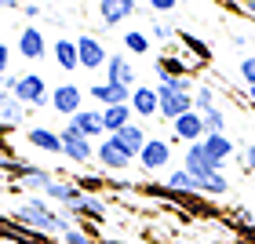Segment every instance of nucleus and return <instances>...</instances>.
Returning <instances> with one entry per match:
<instances>
[{"label":"nucleus","mask_w":255,"mask_h":244,"mask_svg":"<svg viewBox=\"0 0 255 244\" xmlns=\"http://www.w3.org/2000/svg\"><path fill=\"white\" fill-rule=\"evenodd\" d=\"M22 15H26V18H40L44 11H40V4H22Z\"/></svg>","instance_id":"a19ab883"},{"label":"nucleus","mask_w":255,"mask_h":244,"mask_svg":"<svg viewBox=\"0 0 255 244\" xmlns=\"http://www.w3.org/2000/svg\"><path fill=\"white\" fill-rule=\"evenodd\" d=\"M138 0H99V18H102V29H113L121 26V22H128L135 15Z\"/></svg>","instance_id":"dca6fc26"},{"label":"nucleus","mask_w":255,"mask_h":244,"mask_svg":"<svg viewBox=\"0 0 255 244\" xmlns=\"http://www.w3.org/2000/svg\"><path fill=\"white\" fill-rule=\"evenodd\" d=\"M164 190H171V193H193V197H201V193H197V179L190 175L186 168H171V171H168Z\"/></svg>","instance_id":"bb28decb"},{"label":"nucleus","mask_w":255,"mask_h":244,"mask_svg":"<svg viewBox=\"0 0 255 244\" xmlns=\"http://www.w3.org/2000/svg\"><path fill=\"white\" fill-rule=\"evenodd\" d=\"M149 244H171V241H149Z\"/></svg>","instance_id":"09e8293b"},{"label":"nucleus","mask_w":255,"mask_h":244,"mask_svg":"<svg viewBox=\"0 0 255 244\" xmlns=\"http://www.w3.org/2000/svg\"><path fill=\"white\" fill-rule=\"evenodd\" d=\"M106 80H113V84H121L128 91L138 88V69H135V62H131V55H128V51H110Z\"/></svg>","instance_id":"1a4fd4ad"},{"label":"nucleus","mask_w":255,"mask_h":244,"mask_svg":"<svg viewBox=\"0 0 255 244\" xmlns=\"http://www.w3.org/2000/svg\"><path fill=\"white\" fill-rule=\"evenodd\" d=\"M175 37H179V33H175L171 22H149V40H157V44H164V48H168Z\"/></svg>","instance_id":"72a5a7b5"},{"label":"nucleus","mask_w":255,"mask_h":244,"mask_svg":"<svg viewBox=\"0 0 255 244\" xmlns=\"http://www.w3.org/2000/svg\"><path fill=\"white\" fill-rule=\"evenodd\" d=\"M59 244H99V241H95V237H91V234H88V230H84V226H69V230H66V234L59 237Z\"/></svg>","instance_id":"f704fd0d"},{"label":"nucleus","mask_w":255,"mask_h":244,"mask_svg":"<svg viewBox=\"0 0 255 244\" xmlns=\"http://www.w3.org/2000/svg\"><path fill=\"white\" fill-rule=\"evenodd\" d=\"M69 127H73V131H80V135H84V138H99V142H102V138H106V124H102V110L95 106V110H80V113H73V117H69L66 121Z\"/></svg>","instance_id":"2eb2a0df"},{"label":"nucleus","mask_w":255,"mask_h":244,"mask_svg":"<svg viewBox=\"0 0 255 244\" xmlns=\"http://www.w3.org/2000/svg\"><path fill=\"white\" fill-rule=\"evenodd\" d=\"M237 69H241V80H245L248 88H255V55H245Z\"/></svg>","instance_id":"e433bc0d"},{"label":"nucleus","mask_w":255,"mask_h":244,"mask_svg":"<svg viewBox=\"0 0 255 244\" xmlns=\"http://www.w3.org/2000/svg\"><path fill=\"white\" fill-rule=\"evenodd\" d=\"M157 77L160 80H168V77H190V66L179 55V48H164V55H157Z\"/></svg>","instance_id":"4be33fe9"},{"label":"nucleus","mask_w":255,"mask_h":244,"mask_svg":"<svg viewBox=\"0 0 255 244\" xmlns=\"http://www.w3.org/2000/svg\"><path fill=\"white\" fill-rule=\"evenodd\" d=\"M149 7H153L157 15H168V11H175V7H179V0H149Z\"/></svg>","instance_id":"58836bf2"},{"label":"nucleus","mask_w":255,"mask_h":244,"mask_svg":"<svg viewBox=\"0 0 255 244\" xmlns=\"http://www.w3.org/2000/svg\"><path fill=\"white\" fill-rule=\"evenodd\" d=\"M62 215H69L73 223H91V226H99V223H106V219H110V208H106V201H102V197L84 193L77 204L62 208Z\"/></svg>","instance_id":"6e6552de"},{"label":"nucleus","mask_w":255,"mask_h":244,"mask_svg":"<svg viewBox=\"0 0 255 244\" xmlns=\"http://www.w3.org/2000/svg\"><path fill=\"white\" fill-rule=\"evenodd\" d=\"M11 219H15L18 226L33 230V234H44V237H62L69 226H77L69 215L55 212L48 197H26L22 204L11 208Z\"/></svg>","instance_id":"f257e3e1"},{"label":"nucleus","mask_w":255,"mask_h":244,"mask_svg":"<svg viewBox=\"0 0 255 244\" xmlns=\"http://www.w3.org/2000/svg\"><path fill=\"white\" fill-rule=\"evenodd\" d=\"M69 182H73L80 193H95V197H99L102 190H110V175H99V171H77Z\"/></svg>","instance_id":"a878e982"},{"label":"nucleus","mask_w":255,"mask_h":244,"mask_svg":"<svg viewBox=\"0 0 255 244\" xmlns=\"http://www.w3.org/2000/svg\"><path fill=\"white\" fill-rule=\"evenodd\" d=\"M193 110L197 113L215 110V88L212 84H197V91H193Z\"/></svg>","instance_id":"2f4dec72"},{"label":"nucleus","mask_w":255,"mask_h":244,"mask_svg":"<svg viewBox=\"0 0 255 244\" xmlns=\"http://www.w3.org/2000/svg\"><path fill=\"white\" fill-rule=\"evenodd\" d=\"M241 4H245V0H241Z\"/></svg>","instance_id":"3c124183"},{"label":"nucleus","mask_w":255,"mask_h":244,"mask_svg":"<svg viewBox=\"0 0 255 244\" xmlns=\"http://www.w3.org/2000/svg\"><path fill=\"white\" fill-rule=\"evenodd\" d=\"M179 40L186 44V51H193V59H197V62H208V59H212V51H208V44H204V40H197L193 33H186V29H182V33H179Z\"/></svg>","instance_id":"473e14b6"},{"label":"nucleus","mask_w":255,"mask_h":244,"mask_svg":"<svg viewBox=\"0 0 255 244\" xmlns=\"http://www.w3.org/2000/svg\"><path fill=\"white\" fill-rule=\"evenodd\" d=\"M62 157L69 160V164H77V168H84V164H91L95 160V142L91 138H84L80 131H73V127H62Z\"/></svg>","instance_id":"0eeeda50"},{"label":"nucleus","mask_w":255,"mask_h":244,"mask_svg":"<svg viewBox=\"0 0 255 244\" xmlns=\"http://www.w3.org/2000/svg\"><path fill=\"white\" fill-rule=\"evenodd\" d=\"M179 4H186V0H179Z\"/></svg>","instance_id":"8fccbe9b"},{"label":"nucleus","mask_w":255,"mask_h":244,"mask_svg":"<svg viewBox=\"0 0 255 244\" xmlns=\"http://www.w3.org/2000/svg\"><path fill=\"white\" fill-rule=\"evenodd\" d=\"M51 179H59V175H51L48 168H37L33 175H26V179H22L18 186H22V190H33V193H44V190L51 186Z\"/></svg>","instance_id":"c85d7f7f"},{"label":"nucleus","mask_w":255,"mask_h":244,"mask_svg":"<svg viewBox=\"0 0 255 244\" xmlns=\"http://www.w3.org/2000/svg\"><path fill=\"white\" fill-rule=\"evenodd\" d=\"M99 244H128V241H117V237H99Z\"/></svg>","instance_id":"c03bdc74"},{"label":"nucleus","mask_w":255,"mask_h":244,"mask_svg":"<svg viewBox=\"0 0 255 244\" xmlns=\"http://www.w3.org/2000/svg\"><path fill=\"white\" fill-rule=\"evenodd\" d=\"M22 106H33V110H44L51 102V91H48V80H44L40 73H18V80H15V91H11Z\"/></svg>","instance_id":"f03ea898"},{"label":"nucleus","mask_w":255,"mask_h":244,"mask_svg":"<svg viewBox=\"0 0 255 244\" xmlns=\"http://www.w3.org/2000/svg\"><path fill=\"white\" fill-rule=\"evenodd\" d=\"M26 142L33 149H40V153H51V157H62V135L59 131H51V127H29L26 131Z\"/></svg>","instance_id":"aec40b11"},{"label":"nucleus","mask_w":255,"mask_h":244,"mask_svg":"<svg viewBox=\"0 0 255 244\" xmlns=\"http://www.w3.org/2000/svg\"><path fill=\"white\" fill-rule=\"evenodd\" d=\"M88 99H95L99 102V110H106V106H124L128 99H131V91L121 88V84H113V80H95V84H88Z\"/></svg>","instance_id":"ddd939ff"},{"label":"nucleus","mask_w":255,"mask_h":244,"mask_svg":"<svg viewBox=\"0 0 255 244\" xmlns=\"http://www.w3.org/2000/svg\"><path fill=\"white\" fill-rule=\"evenodd\" d=\"M15 51L26 62H40L44 55H48V37H44V29L40 26H22L18 40H15Z\"/></svg>","instance_id":"9d476101"},{"label":"nucleus","mask_w":255,"mask_h":244,"mask_svg":"<svg viewBox=\"0 0 255 244\" xmlns=\"http://www.w3.org/2000/svg\"><path fill=\"white\" fill-rule=\"evenodd\" d=\"M102 124H106V135H117V131H124L128 124H135V110L128 106H106L102 110Z\"/></svg>","instance_id":"5701e85b"},{"label":"nucleus","mask_w":255,"mask_h":244,"mask_svg":"<svg viewBox=\"0 0 255 244\" xmlns=\"http://www.w3.org/2000/svg\"><path fill=\"white\" fill-rule=\"evenodd\" d=\"M22 0H0V7H18Z\"/></svg>","instance_id":"49530a36"},{"label":"nucleus","mask_w":255,"mask_h":244,"mask_svg":"<svg viewBox=\"0 0 255 244\" xmlns=\"http://www.w3.org/2000/svg\"><path fill=\"white\" fill-rule=\"evenodd\" d=\"M245 11H248V15L255 18V0H245Z\"/></svg>","instance_id":"a18cd8bd"},{"label":"nucleus","mask_w":255,"mask_h":244,"mask_svg":"<svg viewBox=\"0 0 255 244\" xmlns=\"http://www.w3.org/2000/svg\"><path fill=\"white\" fill-rule=\"evenodd\" d=\"M128 106L135 110V117H138V121H146V117H160V99H157V88L138 84V88L131 91V99H128Z\"/></svg>","instance_id":"f3484780"},{"label":"nucleus","mask_w":255,"mask_h":244,"mask_svg":"<svg viewBox=\"0 0 255 244\" xmlns=\"http://www.w3.org/2000/svg\"><path fill=\"white\" fill-rule=\"evenodd\" d=\"M77 40V55H80V69H88V73H99V69H106L110 62V51H106V44H102L95 33H80Z\"/></svg>","instance_id":"423d86ee"},{"label":"nucleus","mask_w":255,"mask_h":244,"mask_svg":"<svg viewBox=\"0 0 255 244\" xmlns=\"http://www.w3.org/2000/svg\"><path fill=\"white\" fill-rule=\"evenodd\" d=\"M95 164L106 171V175H113V171H128V168L135 164V157L128 153L113 135H106L102 142H95Z\"/></svg>","instance_id":"20e7f679"},{"label":"nucleus","mask_w":255,"mask_h":244,"mask_svg":"<svg viewBox=\"0 0 255 244\" xmlns=\"http://www.w3.org/2000/svg\"><path fill=\"white\" fill-rule=\"evenodd\" d=\"M15 80H18V73H7V77H0V91H15Z\"/></svg>","instance_id":"79ce46f5"},{"label":"nucleus","mask_w":255,"mask_h":244,"mask_svg":"<svg viewBox=\"0 0 255 244\" xmlns=\"http://www.w3.org/2000/svg\"><path fill=\"white\" fill-rule=\"evenodd\" d=\"M84 99H88V91L77 84V80H59V84L51 88V102L48 106L59 113V117H73V113H80L84 110Z\"/></svg>","instance_id":"7ed1b4c3"},{"label":"nucleus","mask_w":255,"mask_h":244,"mask_svg":"<svg viewBox=\"0 0 255 244\" xmlns=\"http://www.w3.org/2000/svg\"><path fill=\"white\" fill-rule=\"evenodd\" d=\"M160 84H164L168 91H182V95H193V91H197V84L190 77H168V80H160Z\"/></svg>","instance_id":"c9c22d12"},{"label":"nucleus","mask_w":255,"mask_h":244,"mask_svg":"<svg viewBox=\"0 0 255 244\" xmlns=\"http://www.w3.org/2000/svg\"><path fill=\"white\" fill-rule=\"evenodd\" d=\"M201 121H204V135H226V113L223 110H208V113H201Z\"/></svg>","instance_id":"7c9ffc66"},{"label":"nucleus","mask_w":255,"mask_h":244,"mask_svg":"<svg viewBox=\"0 0 255 244\" xmlns=\"http://www.w3.org/2000/svg\"><path fill=\"white\" fill-rule=\"evenodd\" d=\"M149 33H142V29H124V48L131 51V55H146L149 51Z\"/></svg>","instance_id":"c756f323"},{"label":"nucleus","mask_w":255,"mask_h":244,"mask_svg":"<svg viewBox=\"0 0 255 244\" xmlns=\"http://www.w3.org/2000/svg\"><path fill=\"white\" fill-rule=\"evenodd\" d=\"M230 40H234L237 48H248V37H245V33H234V37H230Z\"/></svg>","instance_id":"37998d69"},{"label":"nucleus","mask_w":255,"mask_h":244,"mask_svg":"<svg viewBox=\"0 0 255 244\" xmlns=\"http://www.w3.org/2000/svg\"><path fill=\"white\" fill-rule=\"evenodd\" d=\"M197 193H201V197H226L230 193V182H226L223 171H215V175L197 179Z\"/></svg>","instance_id":"cd10ccee"},{"label":"nucleus","mask_w":255,"mask_h":244,"mask_svg":"<svg viewBox=\"0 0 255 244\" xmlns=\"http://www.w3.org/2000/svg\"><path fill=\"white\" fill-rule=\"evenodd\" d=\"M248 102H252V106H255V88H248Z\"/></svg>","instance_id":"de8ad7c7"},{"label":"nucleus","mask_w":255,"mask_h":244,"mask_svg":"<svg viewBox=\"0 0 255 244\" xmlns=\"http://www.w3.org/2000/svg\"><path fill=\"white\" fill-rule=\"evenodd\" d=\"M51 59H55V66H59L62 73H77V69H80L77 40H73V37H59V40L51 44Z\"/></svg>","instance_id":"6ab92c4d"},{"label":"nucleus","mask_w":255,"mask_h":244,"mask_svg":"<svg viewBox=\"0 0 255 244\" xmlns=\"http://www.w3.org/2000/svg\"><path fill=\"white\" fill-rule=\"evenodd\" d=\"M201 146H204V153L212 157L215 164H223V168H226L230 157H237V146H234V138H230V135H204Z\"/></svg>","instance_id":"412c9836"},{"label":"nucleus","mask_w":255,"mask_h":244,"mask_svg":"<svg viewBox=\"0 0 255 244\" xmlns=\"http://www.w3.org/2000/svg\"><path fill=\"white\" fill-rule=\"evenodd\" d=\"M182 168H186L193 179H204V175H215V171H223V164H215V160L204 153L201 142H190L186 149H182Z\"/></svg>","instance_id":"9b49d317"},{"label":"nucleus","mask_w":255,"mask_h":244,"mask_svg":"<svg viewBox=\"0 0 255 244\" xmlns=\"http://www.w3.org/2000/svg\"><path fill=\"white\" fill-rule=\"evenodd\" d=\"M113 138H117V142H121V146L128 149V153H131V157L138 160V153H142V146H146V138H149V135H146V127L135 121V124H128L124 131H117Z\"/></svg>","instance_id":"393cba45"},{"label":"nucleus","mask_w":255,"mask_h":244,"mask_svg":"<svg viewBox=\"0 0 255 244\" xmlns=\"http://www.w3.org/2000/svg\"><path fill=\"white\" fill-rule=\"evenodd\" d=\"M237 160H241V168H245V171H255V142H248L245 149H241Z\"/></svg>","instance_id":"4c0bfd02"},{"label":"nucleus","mask_w":255,"mask_h":244,"mask_svg":"<svg viewBox=\"0 0 255 244\" xmlns=\"http://www.w3.org/2000/svg\"><path fill=\"white\" fill-rule=\"evenodd\" d=\"M157 99H160V117H164L168 124L179 121L182 113L193 110V95H182V91H168L164 84H157Z\"/></svg>","instance_id":"4468645a"},{"label":"nucleus","mask_w":255,"mask_h":244,"mask_svg":"<svg viewBox=\"0 0 255 244\" xmlns=\"http://www.w3.org/2000/svg\"><path fill=\"white\" fill-rule=\"evenodd\" d=\"M138 168L146 171V175H157V171H168L171 168V138H157L149 135L142 153H138Z\"/></svg>","instance_id":"39448f33"},{"label":"nucleus","mask_w":255,"mask_h":244,"mask_svg":"<svg viewBox=\"0 0 255 244\" xmlns=\"http://www.w3.org/2000/svg\"><path fill=\"white\" fill-rule=\"evenodd\" d=\"M204 138V121H201V113L190 110V113H182L179 121H171V146L175 142H201Z\"/></svg>","instance_id":"f8f14e48"},{"label":"nucleus","mask_w":255,"mask_h":244,"mask_svg":"<svg viewBox=\"0 0 255 244\" xmlns=\"http://www.w3.org/2000/svg\"><path fill=\"white\" fill-rule=\"evenodd\" d=\"M7 73H11V48L0 44V77H7Z\"/></svg>","instance_id":"ea45409f"},{"label":"nucleus","mask_w":255,"mask_h":244,"mask_svg":"<svg viewBox=\"0 0 255 244\" xmlns=\"http://www.w3.org/2000/svg\"><path fill=\"white\" fill-rule=\"evenodd\" d=\"M26 117H29V110L22 106V102L11 95V91H0V131H11V127H18Z\"/></svg>","instance_id":"a211bd4d"},{"label":"nucleus","mask_w":255,"mask_h":244,"mask_svg":"<svg viewBox=\"0 0 255 244\" xmlns=\"http://www.w3.org/2000/svg\"><path fill=\"white\" fill-rule=\"evenodd\" d=\"M40 197H51V201L59 204V208H69V204H77L84 193H80L69 179H51V186H48V190H44Z\"/></svg>","instance_id":"b1692460"}]
</instances>
